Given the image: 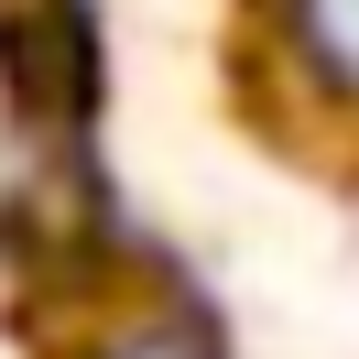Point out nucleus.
Listing matches in <instances>:
<instances>
[{"label":"nucleus","mask_w":359,"mask_h":359,"mask_svg":"<svg viewBox=\"0 0 359 359\" xmlns=\"http://www.w3.org/2000/svg\"><path fill=\"white\" fill-rule=\"evenodd\" d=\"M283 44L327 98L359 109V0H283Z\"/></svg>","instance_id":"obj_1"},{"label":"nucleus","mask_w":359,"mask_h":359,"mask_svg":"<svg viewBox=\"0 0 359 359\" xmlns=\"http://www.w3.org/2000/svg\"><path fill=\"white\" fill-rule=\"evenodd\" d=\"M98 359H218V337H207L196 316H153V327H131L120 348H98Z\"/></svg>","instance_id":"obj_2"}]
</instances>
